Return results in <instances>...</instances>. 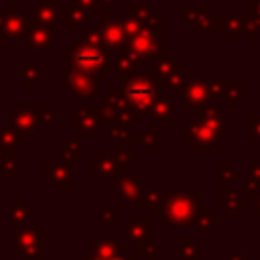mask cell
I'll return each mask as SVG.
<instances>
[{"instance_id":"6da1fadb","label":"cell","mask_w":260,"mask_h":260,"mask_svg":"<svg viewBox=\"0 0 260 260\" xmlns=\"http://www.w3.org/2000/svg\"><path fill=\"white\" fill-rule=\"evenodd\" d=\"M77 53L85 55V59L83 57H75L81 69H95L98 63H100V59H102V55H100V51L95 47H81Z\"/></svg>"}]
</instances>
